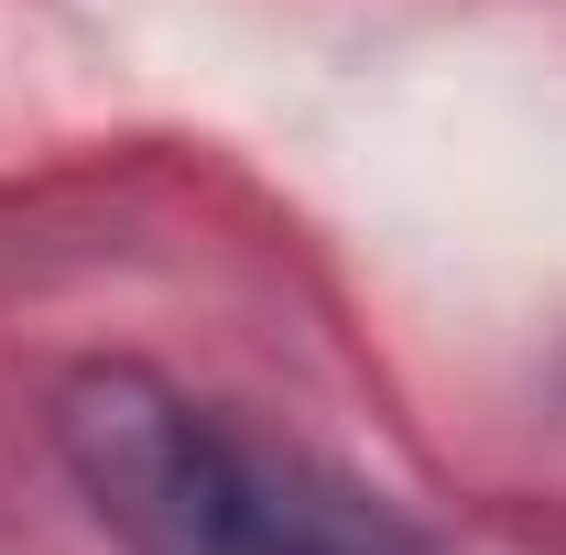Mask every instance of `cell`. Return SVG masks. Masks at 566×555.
<instances>
[{
  "label": "cell",
  "mask_w": 566,
  "mask_h": 555,
  "mask_svg": "<svg viewBox=\"0 0 566 555\" xmlns=\"http://www.w3.org/2000/svg\"><path fill=\"white\" fill-rule=\"evenodd\" d=\"M55 458L132 555H424L370 480L132 359L55 381Z\"/></svg>",
  "instance_id": "6da1fadb"
}]
</instances>
